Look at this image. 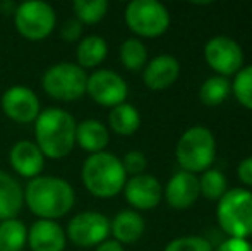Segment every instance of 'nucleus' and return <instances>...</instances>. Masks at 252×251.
<instances>
[{"instance_id":"f257e3e1","label":"nucleus","mask_w":252,"mask_h":251,"mask_svg":"<svg viewBox=\"0 0 252 251\" xmlns=\"http://www.w3.org/2000/svg\"><path fill=\"white\" fill-rule=\"evenodd\" d=\"M24 203L38 218H62L74 208L76 193L70 182L57 176H38L24 188Z\"/></svg>"},{"instance_id":"f03ea898","label":"nucleus","mask_w":252,"mask_h":251,"mask_svg":"<svg viewBox=\"0 0 252 251\" xmlns=\"http://www.w3.org/2000/svg\"><path fill=\"white\" fill-rule=\"evenodd\" d=\"M77 122L70 112L48 107L34 121V143L45 158L59 160L72 151L76 144Z\"/></svg>"},{"instance_id":"7ed1b4c3","label":"nucleus","mask_w":252,"mask_h":251,"mask_svg":"<svg viewBox=\"0 0 252 251\" xmlns=\"http://www.w3.org/2000/svg\"><path fill=\"white\" fill-rule=\"evenodd\" d=\"M84 188L96 198H113L124 189L127 174L122 160L108 151L93 153L84 160L81 169Z\"/></svg>"},{"instance_id":"20e7f679","label":"nucleus","mask_w":252,"mask_h":251,"mask_svg":"<svg viewBox=\"0 0 252 251\" xmlns=\"http://www.w3.org/2000/svg\"><path fill=\"white\" fill-rule=\"evenodd\" d=\"M216 217L226 234L247 239L252 234V193L242 188L226 191L220 198Z\"/></svg>"},{"instance_id":"39448f33","label":"nucleus","mask_w":252,"mask_h":251,"mask_svg":"<svg viewBox=\"0 0 252 251\" xmlns=\"http://www.w3.org/2000/svg\"><path fill=\"white\" fill-rule=\"evenodd\" d=\"M88 74L72 62H57L41 76V88L53 100L76 102L86 93Z\"/></svg>"},{"instance_id":"423d86ee","label":"nucleus","mask_w":252,"mask_h":251,"mask_svg":"<svg viewBox=\"0 0 252 251\" xmlns=\"http://www.w3.org/2000/svg\"><path fill=\"white\" fill-rule=\"evenodd\" d=\"M216 153L215 136L201 126L190 127L177 143V160L186 172H204L211 167Z\"/></svg>"},{"instance_id":"0eeeda50","label":"nucleus","mask_w":252,"mask_h":251,"mask_svg":"<svg viewBox=\"0 0 252 251\" xmlns=\"http://www.w3.org/2000/svg\"><path fill=\"white\" fill-rule=\"evenodd\" d=\"M12 17L17 33L30 41H41L48 38L57 24V14L53 7L41 0L19 3Z\"/></svg>"},{"instance_id":"6e6552de","label":"nucleus","mask_w":252,"mask_h":251,"mask_svg":"<svg viewBox=\"0 0 252 251\" xmlns=\"http://www.w3.org/2000/svg\"><path fill=\"white\" fill-rule=\"evenodd\" d=\"M126 23L132 33L144 38L163 35L170 26V14L156 0H132L126 7Z\"/></svg>"},{"instance_id":"1a4fd4ad","label":"nucleus","mask_w":252,"mask_h":251,"mask_svg":"<svg viewBox=\"0 0 252 251\" xmlns=\"http://www.w3.org/2000/svg\"><path fill=\"white\" fill-rule=\"evenodd\" d=\"M65 236L79 248H96L110 236V218L100 212H81L69 220Z\"/></svg>"},{"instance_id":"9d476101","label":"nucleus","mask_w":252,"mask_h":251,"mask_svg":"<svg viewBox=\"0 0 252 251\" xmlns=\"http://www.w3.org/2000/svg\"><path fill=\"white\" fill-rule=\"evenodd\" d=\"M86 93L96 104L113 108L120 104H126L129 88L120 74L108 69H98L88 76Z\"/></svg>"},{"instance_id":"9b49d317","label":"nucleus","mask_w":252,"mask_h":251,"mask_svg":"<svg viewBox=\"0 0 252 251\" xmlns=\"http://www.w3.org/2000/svg\"><path fill=\"white\" fill-rule=\"evenodd\" d=\"M2 112L17 124L34 122L41 112V104L38 95L26 86H10L3 91L0 98Z\"/></svg>"},{"instance_id":"f8f14e48","label":"nucleus","mask_w":252,"mask_h":251,"mask_svg":"<svg viewBox=\"0 0 252 251\" xmlns=\"http://www.w3.org/2000/svg\"><path fill=\"white\" fill-rule=\"evenodd\" d=\"M206 62L211 69L223 77L237 74L244 64V54L240 45L228 36H215L204 47Z\"/></svg>"},{"instance_id":"ddd939ff","label":"nucleus","mask_w":252,"mask_h":251,"mask_svg":"<svg viewBox=\"0 0 252 251\" xmlns=\"http://www.w3.org/2000/svg\"><path fill=\"white\" fill-rule=\"evenodd\" d=\"M124 194L130 207L137 210H153L161 200V184L155 176H132L124 186Z\"/></svg>"},{"instance_id":"4468645a","label":"nucleus","mask_w":252,"mask_h":251,"mask_svg":"<svg viewBox=\"0 0 252 251\" xmlns=\"http://www.w3.org/2000/svg\"><path fill=\"white\" fill-rule=\"evenodd\" d=\"M9 164L17 176L31 181L41 176V171L45 167V155L41 153L34 141L23 140L12 144L9 151Z\"/></svg>"},{"instance_id":"2eb2a0df","label":"nucleus","mask_w":252,"mask_h":251,"mask_svg":"<svg viewBox=\"0 0 252 251\" xmlns=\"http://www.w3.org/2000/svg\"><path fill=\"white\" fill-rule=\"evenodd\" d=\"M28 245L31 251H63L67 236L59 222L38 218L28 229Z\"/></svg>"},{"instance_id":"dca6fc26","label":"nucleus","mask_w":252,"mask_h":251,"mask_svg":"<svg viewBox=\"0 0 252 251\" xmlns=\"http://www.w3.org/2000/svg\"><path fill=\"white\" fill-rule=\"evenodd\" d=\"M199 179L194 174L180 171L170 178L165 189L166 201L175 210H186L189 208L199 196Z\"/></svg>"},{"instance_id":"f3484780","label":"nucleus","mask_w":252,"mask_h":251,"mask_svg":"<svg viewBox=\"0 0 252 251\" xmlns=\"http://www.w3.org/2000/svg\"><path fill=\"white\" fill-rule=\"evenodd\" d=\"M180 64L172 55H158L150 61L143 69V81L150 90H165L177 81Z\"/></svg>"},{"instance_id":"a211bd4d","label":"nucleus","mask_w":252,"mask_h":251,"mask_svg":"<svg viewBox=\"0 0 252 251\" xmlns=\"http://www.w3.org/2000/svg\"><path fill=\"white\" fill-rule=\"evenodd\" d=\"M110 141L108 127L98 119H84L77 122L76 127V144H79L90 155L100 153L106 148Z\"/></svg>"},{"instance_id":"6ab92c4d","label":"nucleus","mask_w":252,"mask_h":251,"mask_svg":"<svg viewBox=\"0 0 252 251\" xmlns=\"http://www.w3.org/2000/svg\"><path fill=\"white\" fill-rule=\"evenodd\" d=\"M144 218L134 210H122L110 222V234H113L117 243L130 245L136 243L144 234Z\"/></svg>"},{"instance_id":"aec40b11","label":"nucleus","mask_w":252,"mask_h":251,"mask_svg":"<svg viewBox=\"0 0 252 251\" xmlns=\"http://www.w3.org/2000/svg\"><path fill=\"white\" fill-rule=\"evenodd\" d=\"M24 205V189L7 172L0 171V222L16 218Z\"/></svg>"},{"instance_id":"412c9836","label":"nucleus","mask_w":252,"mask_h":251,"mask_svg":"<svg viewBox=\"0 0 252 251\" xmlns=\"http://www.w3.org/2000/svg\"><path fill=\"white\" fill-rule=\"evenodd\" d=\"M108 54V45H106L105 38L98 36V35H90L79 40L76 48V57L77 66L86 69H93L98 67L106 59Z\"/></svg>"},{"instance_id":"4be33fe9","label":"nucleus","mask_w":252,"mask_h":251,"mask_svg":"<svg viewBox=\"0 0 252 251\" xmlns=\"http://www.w3.org/2000/svg\"><path fill=\"white\" fill-rule=\"evenodd\" d=\"M108 124L113 133L120 134V136H130L139 129L141 115L134 105L120 104L110 110Z\"/></svg>"},{"instance_id":"5701e85b","label":"nucleus","mask_w":252,"mask_h":251,"mask_svg":"<svg viewBox=\"0 0 252 251\" xmlns=\"http://www.w3.org/2000/svg\"><path fill=\"white\" fill-rule=\"evenodd\" d=\"M28 245V227L19 218L0 222V251H23Z\"/></svg>"},{"instance_id":"b1692460","label":"nucleus","mask_w":252,"mask_h":251,"mask_svg":"<svg viewBox=\"0 0 252 251\" xmlns=\"http://www.w3.org/2000/svg\"><path fill=\"white\" fill-rule=\"evenodd\" d=\"M120 62L126 69L137 72V71L144 69L148 61V50L146 45L139 40V38H127L122 45H120Z\"/></svg>"},{"instance_id":"393cba45","label":"nucleus","mask_w":252,"mask_h":251,"mask_svg":"<svg viewBox=\"0 0 252 251\" xmlns=\"http://www.w3.org/2000/svg\"><path fill=\"white\" fill-rule=\"evenodd\" d=\"M72 10L76 19L81 24H96L108 12V2L106 0H76L72 3Z\"/></svg>"},{"instance_id":"a878e982","label":"nucleus","mask_w":252,"mask_h":251,"mask_svg":"<svg viewBox=\"0 0 252 251\" xmlns=\"http://www.w3.org/2000/svg\"><path fill=\"white\" fill-rule=\"evenodd\" d=\"M230 93V83L223 76H211L202 83L199 90V98L204 105L215 107L225 102V98Z\"/></svg>"},{"instance_id":"bb28decb","label":"nucleus","mask_w":252,"mask_h":251,"mask_svg":"<svg viewBox=\"0 0 252 251\" xmlns=\"http://www.w3.org/2000/svg\"><path fill=\"white\" fill-rule=\"evenodd\" d=\"M199 193L208 200H218L226 193V179L216 169H208L199 179Z\"/></svg>"},{"instance_id":"cd10ccee","label":"nucleus","mask_w":252,"mask_h":251,"mask_svg":"<svg viewBox=\"0 0 252 251\" xmlns=\"http://www.w3.org/2000/svg\"><path fill=\"white\" fill-rule=\"evenodd\" d=\"M233 93L244 107L252 110V66L244 67L237 72L233 81Z\"/></svg>"},{"instance_id":"c85d7f7f","label":"nucleus","mask_w":252,"mask_h":251,"mask_svg":"<svg viewBox=\"0 0 252 251\" xmlns=\"http://www.w3.org/2000/svg\"><path fill=\"white\" fill-rule=\"evenodd\" d=\"M163 251H213V246L208 239L197 236H187L170 241Z\"/></svg>"},{"instance_id":"c756f323","label":"nucleus","mask_w":252,"mask_h":251,"mask_svg":"<svg viewBox=\"0 0 252 251\" xmlns=\"http://www.w3.org/2000/svg\"><path fill=\"white\" fill-rule=\"evenodd\" d=\"M122 165L126 174H132V176H139L144 172L148 165L146 155L139 150H132L129 153H126V157L122 158Z\"/></svg>"},{"instance_id":"7c9ffc66","label":"nucleus","mask_w":252,"mask_h":251,"mask_svg":"<svg viewBox=\"0 0 252 251\" xmlns=\"http://www.w3.org/2000/svg\"><path fill=\"white\" fill-rule=\"evenodd\" d=\"M60 36L67 43H74V41H79L83 36V24L74 17V19H67L65 23L60 28Z\"/></svg>"},{"instance_id":"2f4dec72","label":"nucleus","mask_w":252,"mask_h":251,"mask_svg":"<svg viewBox=\"0 0 252 251\" xmlns=\"http://www.w3.org/2000/svg\"><path fill=\"white\" fill-rule=\"evenodd\" d=\"M216 251H252V245L247 239H237L230 238L223 243Z\"/></svg>"},{"instance_id":"473e14b6","label":"nucleus","mask_w":252,"mask_h":251,"mask_svg":"<svg viewBox=\"0 0 252 251\" xmlns=\"http://www.w3.org/2000/svg\"><path fill=\"white\" fill-rule=\"evenodd\" d=\"M237 174H239V179L247 186H252V157L244 158L242 162L237 167Z\"/></svg>"},{"instance_id":"72a5a7b5","label":"nucleus","mask_w":252,"mask_h":251,"mask_svg":"<svg viewBox=\"0 0 252 251\" xmlns=\"http://www.w3.org/2000/svg\"><path fill=\"white\" fill-rule=\"evenodd\" d=\"M94 251H124V246L120 243H117L115 239H106L101 245H98Z\"/></svg>"},{"instance_id":"f704fd0d","label":"nucleus","mask_w":252,"mask_h":251,"mask_svg":"<svg viewBox=\"0 0 252 251\" xmlns=\"http://www.w3.org/2000/svg\"><path fill=\"white\" fill-rule=\"evenodd\" d=\"M16 9H17V5L14 2H10V0H3V2H0V12L5 14V16H14Z\"/></svg>"}]
</instances>
